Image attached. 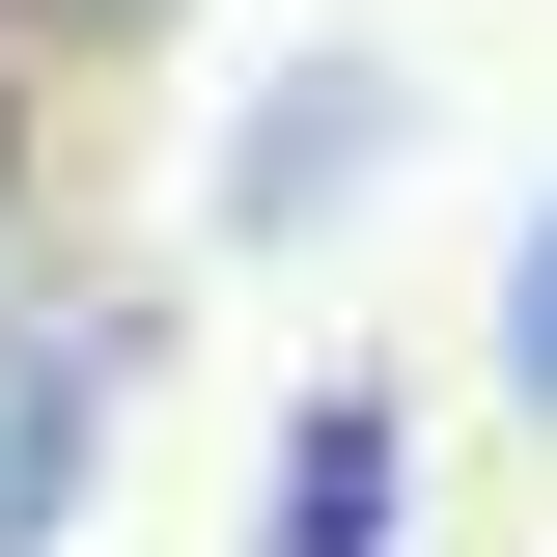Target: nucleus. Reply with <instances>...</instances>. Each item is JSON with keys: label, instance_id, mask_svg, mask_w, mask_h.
I'll list each match as a JSON object with an SVG mask.
<instances>
[{"label": "nucleus", "instance_id": "1", "mask_svg": "<svg viewBox=\"0 0 557 557\" xmlns=\"http://www.w3.org/2000/svg\"><path fill=\"white\" fill-rule=\"evenodd\" d=\"M139 362H168V335H139L112 278L0 335V557H57V530H84V446H112V391H139Z\"/></svg>", "mask_w": 557, "mask_h": 557}, {"label": "nucleus", "instance_id": "2", "mask_svg": "<svg viewBox=\"0 0 557 557\" xmlns=\"http://www.w3.org/2000/svg\"><path fill=\"white\" fill-rule=\"evenodd\" d=\"M418 530V391L391 362H335V391L278 418V502H251V557H391Z\"/></svg>", "mask_w": 557, "mask_h": 557}, {"label": "nucleus", "instance_id": "3", "mask_svg": "<svg viewBox=\"0 0 557 557\" xmlns=\"http://www.w3.org/2000/svg\"><path fill=\"white\" fill-rule=\"evenodd\" d=\"M362 168H391V84H362V57H307L251 139H223V223H335Z\"/></svg>", "mask_w": 557, "mask_h": 557}, {"label": "nucleus", "instance_id": "4", "mask_svg": "<svg viewBox=\"0 0 557 557\" xmlns=\"http://www.w3.org/2000/svg\"><path fill=\"white\" fill-rule=\"evenodd\" d=\"M502 391L557 418V196H530V278H502Z\"/></svg>", "mask_w": 557, "mask_h": 557}, {"label": "nucleus", "instance_id": "5", "mask_svg": "<svg viewBox=\"0 0 557 557\" xmlns=\"http://www.w3.org/2000/svg\"><path fill=\"white\" fill-rule=\"evenodd\" d=\"M168 0H0V57H139Z\"/></svg>", "mask_w": 557, "mask_h": 557}, {"label": "nucleus", "instance_id": "6", "mask_svg": "<svg viewBox=\"0 0 557 557\" xmlns=\"http://www.w3.org/2000/svg\"><path fill=\"white\" fill-rule=\"evenodd\" d=\"M0 251H28V57H0Z\"/></svg>", "mask_w": 557, "mask_h": 557}]
</instances>
